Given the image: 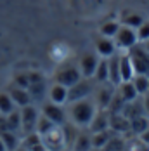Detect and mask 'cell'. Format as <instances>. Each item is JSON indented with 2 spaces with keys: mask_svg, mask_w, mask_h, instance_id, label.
<instances>
[{
  "mask_svg": "<svg viewBox=\"0 0 149 151\" xmlns=\"http://www.w3.org/2000/svg\"><path fill=\"white\" fill-rule=\"evenodd\" d=\"M95 111H97V104L90 97L69 103V118H71V123H74L80 129L82 127H89L92 118H94V115H95Z\"/></svg>",
  "mask_w": 149,
  "mask_h": 151,
  "instance_id": "1",
  "label": "cell"
},
{
  "mask_svg": "<svg viewBox=\"0 0 149 151\" xmlns=\"http://www.w3.org/2000/svg\"><path fill=\"white\" fill-rule=\"evenodd\" d=\"M128 58L132 61L135 75H148L149 76V52L142 47V44H135L132 49L127 50Z\"/></svg>",
  "mask_w": 149,
  "mask_h": 151,
  "instance_id": "2",
  "label": "cell"
},
{
  "mask_svg": "<svg viewBox=\"0 0 149 151\" xmlns=\"http://www.w3.org/2000/svg\"><path fill=\"white\" fill-rule=\"evenodd\" d=\"M95 80L94 78H85L82 76L74 85H71L68 89V103H73V101H80V99H85L90 97L94 92H95Z\"/></svg>",
  "mask_w": 149,
  "mask_h": 151,
  "instance_id": "3",
  "label": "cell"
},
{
  "mask_svg": "<svg viewBox=\"0 0 149 151\" xmlns=\"http://www.w3.org/2000/svg\"><path fill=\"white\" fill-rule=\"evenodd\" d=\"M80 78H82V73H80L78 66H74V64H62V66L57 68V71L54 75L56 83H61V85H64L68 89L71 85H74Z\"/></svg>",
  "mask_w": 149,
  "mask_h": 151,
  "instance_id": "4",
  "label": "cell"
},
{
  "mask_svg": "<svg viewBox=\"0 0 149 151\" xmlns=\"http://www.w3.org/2000/svg\"><path fill=\"white\" fill-rule=\"evenodd\" d=\"M42 137V142L47 148V151H64L66 146V141H64V134H62V129L59 125H56L52 130H49L47 134H44Z\"/></svg>",
  "mask_w": 149,
  "mask_h": 151,
  "instance_id": "5",
  "label": "cell"
},
{
  "mask_svg": "<svg viewBox=\"0 0 149 151\" xmlns=\"http://www.w3.org/2000/svg\"><path fill=\"white\" fill-rule=\"evenodd\" d=\"M115 44H116V49H121V50H128L139 42L137 40V31L134 28H128V26H120L118 33L115 35Z\"/></svg>",
  "mask_w": 149,
  "mask_h": 151,
  "instance_id": "6",
  "label": "cell"
},
{
  "mask_svg": "<svg viewBox=\"0 0 149 151\" xmlns=\"http://www.w3.org/2000/svg\"><path fill=\"white\" fill-rule=\"evenodd\" d=\"M38 109L35 106H23L21 108V130L24 134H31L35 132V127H37V122H38Z\"/></svg>",
  "mask_w": 149,
  "mask_h": 151,
  "instance_id": "7",
  "label": "cell"
},
{
  "mask_svg": "<svg viewBox=\"0 0 149 151\" xmlns=\"http://www.w3.org/2000/svg\"><path fill=\"white\" fill-rule=\"evenodd\" d=\"M99 56H97V52H85L80 61H78V70H80V73L82 76H85V78H94V73H95V68H97V64H99Z\"/></svg>",
  "mask_w": 149,
  "mask_h": 151,
  "instance_id": "8",
  "label": "cell"
},
{
  "mask_svg": "<svg viewBox=\"0 0 149 151\" xmlns=\"http://www.w3.org/2000/svg\"><path fill=\"white\" fill-rule=\"evenodd\" d=\"M42 115H44L45 118H49L52 123L59 125V127L66 123V111H64V108L61 104H54L50 101L45 103L44 108H42Z\"/></svg>",
  "mask_w": 149,
  "mask_h": 151,
  "instance_id": "9",
  "label": "cell"
},
{
  "mask_svg": "<svg viewBox=\"0 0 149 151\" xmlns=\"http://www.w3.org/2000/svg\"><path fill=\"white\" fill-rule=\"evenodd\" d=\"M115 92H116V87L111 85L109 82L107 83H101V87L95 89V104H97V108L99 109H107Z\"/></svg>",
  "mask_w": 149,
  "mask_h": 151,
  "instance_id": "10",
  "label": "cell"
},
{
  "mask_svg": "<svg viewBox=\"0 0 149 151\" xmlns=\"http://www.w3.org/2000/svg\"><path fill=\"white\" fill-rule=\"evenodd\" d=\"M95 52H97V56L99 58H111L113 54H116L118 50H116V44H115V40L113 38H109V37H99L97 40H95Z\"/></svg>",
  "mask_w": 149,
  "mask_h": 151,
  "instance_id": "11",
  "label": "cell"
},
{
  "mask_svg": "<svg viewBox=\"0 0 149 151\" xmlns=\"http://www.w3.org/2000/svg\"><path fill=\"white\" fill-rule=\"evenodd\" d=\"M106 129H109V111L97 108V111H95V115H94V118L89 125V130L90 134H94V132H101Z\"/></svg>",
  "mask_w": 149,
  "mask_h": 151,
  "instance_id": "12",
  "label": "cell"
},
{
  "mask_svg": "<svg viewBox=\"0 0 149 151\" xmlns=\"http://www.w3.org/2000/svg\"><path fill=\"white\" fill-rule=\"evenodd\" d=\"M109 129L116 134L130 132V120L123 113H109Z\"/></svg>",
  "mask_w": 149,
  "mask_h": 151,
  "instance_id": "13",
  "label": "cell"
},
{
  "mask_svg": "<svg viewBox=\"0 0 149 151\" xmlns=\"http://www.w3.org/2000/svg\"><path fill=\"white\" fill-rule=\"evenodd\" d=\"M113 130L111 129H106V130H101V132H94L90 134V139H92V150H104L106 146L109 144V141L113 139Z\"/></svg>",
  "mask_w": 149,
  "mask_h": 151,
  "instance_id": "14",
  "label": "cell"
},
{
  "mask_svg": "<svg viewBox=\"0 0 149 151\" xmlns=\"http://www.w3.org/2000/svg\"><path fill=\"white\" fill-rule=\"evenodd\" d=\"M120 76H121V82H130L135 76L132 61H130L127 52H121L120 54Z\"/></svg>",
  "mask_w": 149,
  "mask_h": 151,
  "instance_id": "15",
  "label": "cell"
},
{
  "mask_svg": "<svg viewBox=\"0 0 149 151\" xmlns=\"http://www.w3.org/2000/svg\"><path fill=\"white\" fill-rule=\"evenodd\" d=\"M49 101L54 104H66L68 103V87L61 85V83H54L49 89Z\"/></svg>",
  "mask_w": 149,
  "mask_h": 151,
  "instance_id": "16",
  "label": "cell"
},
{
  "mask_svg": "<svg viewBox=\"0 0 149 151\" xmlns=\"http://www.w3.org/2000/svg\"><path fill=\"white\" fill-rule=\"evenodd\" d=\"M116 94H118L125 103H132V101H135V99L140 97V96L137 94V91H135L132 80H130V82H121L120 85H116Z\"/></svg>",
  "mask_w": 149,
  "mask_h": 151,
  "instance_id": "17",
  "label": "cell"
},
{
  "mask_svg": "<svg viewBox=\"0 0 149 151\" xmlns=\"http://www.w3.org/2000/svg\"><path fill=\"white\" fill-rule=\"evenodd\" d=\"M109 64V83L111 85H120L121 83V76H120V54H113L111 58H107Z\"/></svg>",
  "mask_w": 149,
  "mask_h": 151,
  "instance_id": "18",
  "label": "cell"
},
{
  "mask_svg": "<svg viewBox=\"0 0 149 151\" xmlns=\"http://www.w3.org/2000/svg\"><path fill=\"white\" fill-rule=\"evenodd\" d=\"M9 96L12 97L14 104L19 106V108L31 104V96H30V92H28V89H21V87H16L14 85V87L9 91Z\"/></svg>",
  "mask_w": 149,
  "mask_h": 151,
  "instance_id": "19",
  "label": "cell"
},
{
  "mask_svg": "<svg viewBox=\"0 0 149 151\" xmlns=\"http://www.w3.org/2000/svg\"><path fill=\"white\" fill-rule=\"evenodd\" d=\"M94 80L97 83H107L109 82V64L106 58L99 59V64L95 68V73H94Z\"/></svg>",
  "mask_w": 149,
  "mask_h": 151,
  "instance_id": "20",
  "label": "cell"
},
{
  "mask_svg": "<svg viewBox=\"0 0 149 151\" xmlns=\"http://www.w3.org/2000/svg\"><path fill=\"white\" fill-rule=\"evenodd\" d=\"M146 129H149V118L146 115H139L130 118V132L135 136H140Z\"/></svg>",
  "mask_w": 149,
  "mask_h": 151,
  "instance_id": "21",
  "label": "cell"
},
{
  "mask_svg": "<svg viewBox=\"0 0 149 151\" xmlns=\"http://www.w3.org/2000/svg\"><path fill=\"white\" fill-rule=\"evenodd\" d=\"M0 139H2V142L5 144V148L9 151H14L19 148V137L16 132L12 130H4V132H0Z\"/></svg>",
  "mask_w": 149,
  "mask_h": 151,
  "instance_id": "22",
  "label": "cell"
},
{
  "mask_svg": "<svg viewBox=\"0 0 149 151\" xmlns=\"http://www.w3.org/2000/svg\"><path fill=\"white\" fill-rule=\"evenodd\" d=\"M73 151H90L92 150V139H90V134H78L76 139L73 142Z\"/></svg>",
  "mask_w": 149,
  "mask_h": 151,
  "instance_id": "23",
  "label": "cell"
},
{
  "mask_svg": "<svg viewBox=\"0 0 149 151\" xmlns=\"http://www.w3.org/2000/svg\"><path fill=\"white\" fill-rule=\"evenodd\" d=\"M5 122H7V130H12V132H17L21 130V111H11L9 115H5Z\"/></svg>",
  "mask_w": 149,
  "mask_h": 151,
  "instance_id": "24",
  "label": "cell"
},
{
  "mask_svg": "<svg viewBox=\"0 0 149 151\" xmlns=\"http://www.w3.org/2000/svg\"><path fill=\"white\" fill-rule=\"evenodd\" d=\"M132 83H134V87L139 96H144L146 92H149V76L148 75H135L132 78Z\"/></svg>",
  "mask_w": 149,
  "mask_h": 151,
  "instance_id": "25",
  "label": "cell"
},
{
  "mask_svg": "<svg viewBox=\"0 0 149 151\" xmlns=\"http://www.w3.org/2000/svg\"><path fill=\"white\" fill-rule=\"evenodd\" d=\"M16 109V104L9 92H0V115H9Z\"/></svg>",
  "mask_w": 149,
  "mask_h": 151,
  "instance_id": "26",
  "label": "cell"
},
{
  "mask_svg": "<svg viewBox=\"0 0 149 151\" xmlns=\"http://www.w3.org/2000/svg\"><path fill=\"white\" fill-rule=\"evenodd\" d=\"M120 24L118 21H106V23H102V26H101V35L102 37H109V38H115V35L118 33L120 30Z\"/></svg>",
  "mask_w": 149,
  "mask_h": 151,
  "instance_id": "27",
  "label": "cell"
},
{
  "mask_svg": "<svg viewBox=\"0 0 149 151\" xmlns=\"http://www.w3.org/2000/svg\"><path fill=\"white\" fill-rule=\"evenodd\" d=\"M54 127H56V123H52L49 118H45L44 115H40V116H38V122H37V127H35V132H37L38 136H44L49 130H52Z\"/></svg>",
  "mask_w": 149,
  "mask_h": 151,
  "instance_id": "28",
  "label": "cell"
},
{
  "mask_svg": "<svg viewBox=\"0 0 149 151\" xmlns=\"http://www.w3.org/2000/svg\"><path fill=\"white\" fill-rule=\"evenodd\" d=\"M142 21H144V17L135 14V12H128V14L123 16V26H128V28H134V30H137L140 26Z\"/></svg>",
  "mask_w": 149,
  "mask_h": 151,
  "instance_id": "29",
  "label": "cell"
},
{
  "mask_svg": "<svg viewBox=\"0 0 149 151\" xmlns=\"http://www.w3.org/2000/svg\"><path fill=\"white\" fill-rule=\"evenodd\" d=\"M28 92H30V96H31V101L33 99H42V96H44V92H45V80L44 82H37V83H30Z\"/></svg>",
  "mask_w": 149,
  "mask_h": 151,
  "instance_id": "30",
  "label": "cell"
},
{
  "mask_svg": "<svg viewBox=\"0 0 149 151\" xmlns=\"http://www.w3.org/2000/svg\"><path fill=\"white\" fill-rule=\"evenodd\" d=\"M135 31H137V40H139V44L146 42L149 38V19H144V21L140 23V26Z\"/></svg>",
  "mask_w": 149,
  "mask_h": 151,
  "instance_id": "31",
  "label": "cell"
},
{
  "mask_svg": "<svg viewBox=\"0 0 149 151\" xmlns=\"http://www.w3.org/2000/svg\"><path fill=\"white\" fill-rule=\"evenodd\" d=\"M14 83H16V87H21V89H28V87H30V76H28V73H21V75H16Z\"/></svg>",
  "mask_w": 149,
  "mask_h": 151,
  "instance_id": "32",
  "label": "cell"
},
{
  "mask_svg": "<svg viewBox=\"0 0 149 151\" xmlns=\"http://www.w3.org/2000/svg\"><path fill=\"white\" fill-rule=\"evenodd\" d=\"M140 101H142V109H144V115L149 118V92H146L144 96H140Z\"/></svg>",
  "mask_w": 149,
  "mask_h": 151,
  "instance_id": "33",
  "label": "cell"
},
{
  "mask_svg": "<svg viewBox=\"0 0 149 151\" xmlns=\"http://www.w3.org/2000/svg\"><path fill=\"white\" fill-rule=\"evenodd\" d=\"M28 76H30V83L44 82V75H42V73H38V71H31V73H28Z\"/></svg>",
  "mask_w": 149,
  "mask_h": 151,
  "instance_id": "34",
  "label": "cell"
},
{
  "mask_svg": "<svg viewBox=\"0 0 149 151\" xmlns=\"http://www.w3.org/2000/svg\"><path fill=\"white\" fill-rule=\"evenodd\" d=\"M139 141H140L144 146H148V148H149V129H146V130L139 136Z\"/></svg>",
  "mask_w": 149,
  "mask_h": 151,
  "instance_id": "35",
  "label": "cell"
},
{
  "mask_svg": "<svg viewBox=\"0 0 149 151\" xmlns=\"http://www.w3.org/2000/svg\"><path fill=\"white\" fill-rule=\"evenodd\" d=\"M142 47H144V49H146V50L149 52V38L146 40V42H142Z\"/></svg>",
  "mask_w": 149,
  "mask_h": 151,
  "instance_id": "36",
  "label": "cell"
},
{
  "mask_svg": "<svg viewBox=\"0 0 149 151\" xmlns=\"http://www.w3.org/2000/svg\"><path fill=\"white\" fill-rule=\"evenodd\" d=\"M0 151H9L7 148H5V144L2 142V139H0Z\"/></svg>",
  "mask_w": 149,
  "mask_h": 151,
  "instance_id": "37",
  "label": "cell"
},
{
  "mask_svg": "<svg viewBox=\"0 0 149 151\" xmlns=\"http://www.w3.org/2000/svg\"><path fill=\"white\" fill-rule=\"evenodd\" d=\"M14 151H28V150H26V148H23V146H19V148H17V150H14Z\"/></svg>",
  "mask_w": 149,
  "mask_h": 151,
  "instance_id": "38",
  "label": "cell"
}]
</instances>
